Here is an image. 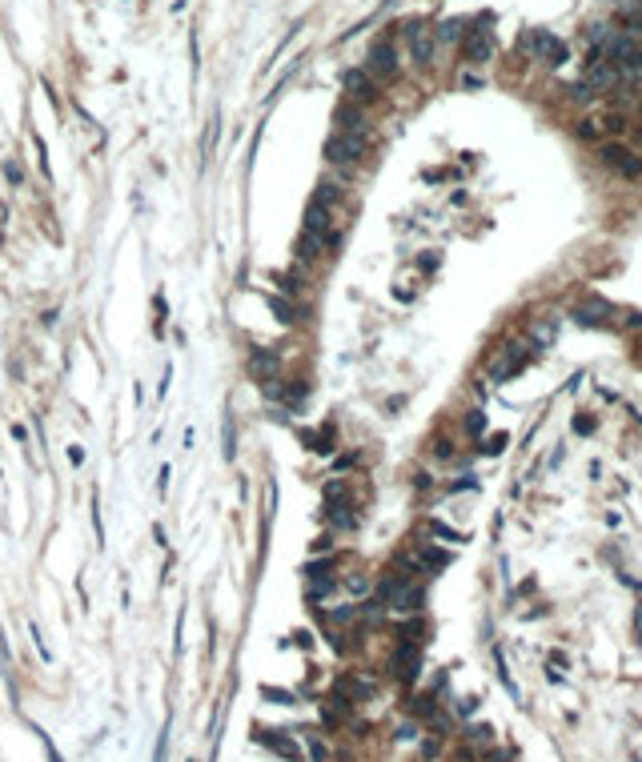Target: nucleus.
<instances>
[{
    "label": "nucleus",
    "mask_w": 642,
    "mask_h": 762,
    "mask_svg": "<svg viewBox=\"0 0 642 762\" xmlns=\"http://www.w3.org/2000/svg\"><path fill=\"white\" fill-rule=\"evenodd\" d=\"M366 157V133H333L325 140V161L329 165H358Z\"/></svg>",
    "instance_id": "obj_1"
},
{
    "label": "nucleus",
    "mask_w": 642,
    "mask_h": 762,
    "mask_svg": "<svg viewBox=\"0 0 642 762\" xmlns=\"http://www.w3.org/2000/svg\"><path fill=\"white\" fill-rule=\"evenodd\" d=\"M522 48L538 52V56H550V65H562V61H566V45H562L558 36H550L546 28H534V32H526V36H522Z\"/></svg>",
    "instance_id": "obj_2"
},
{
    "label": "nucleus",
    "mask_w": 642,
    "mask_h": 762,
    "mask_svg": "<svg viewBox=\"0 0 642 762\" xmlns=\"http://www.w3.org/2000/svg\"><path fill=\"white\" fill-rule=\"evenodd\" d=\"M598 157H602V165H606V169H614V173L630 177V181H634V177H642V161H639V157H630L622 145H602V149H598Z\"/></svg>",
    "instance_id": "obj_3"
},
{
    "label": "nucleus",
    "mask_w": 642,
    "mask_h": 762,
    "mask_svg": "<svg viewBox=\"0 0 642 762\" xmlns=\"http://www.w3.org/2000/svg\"><path fill=\"white\" fill-rule=\"evenodd\" d=\"M619 81V69H614V61H606L602 56V48L590 52V61H586V85L590 89H610Z\"/></svg>",
    "instance_id": "obj_4"
},
{
    "label": "nucleus",
    "mask_w": 642,
    "mask_h": 762,
    "mask_svg": "<svg viewBox=\"0 0 642 762\" xmlns=\"http://www.w3.org/2000/svg\"><path fill=\"white\" fill-rule=\"evenodd\" d=\"M406 36H410V52H413V61L417 65H430V56H434V28L430 24H422V21H413L410 28H406Z\"/></svg>",
    "instance_id": "obj_5"
},
{
    "label": "nucleus",
    "mask_w": 642,
    "mask_h": 762,
    "mask_svg": "<svg viewBox=\"0 0 642 762\" xmlns=\"http://www.w3.org/2000/svg\"><path fill=\"white\" fill-rule=\"evenodd\" d=\"M366 72H369V76H382V81H390L393 72H397V52H393L390 41H377V45L369 48Z\"/></svg>",
    "instance_id": "obj_6"
},
{
    "label": "nucleus",
    "mask_w": 642,
    "mask_h": 762,
    "mask_svg": "<svg viewBox=\"0 0 642 762\" xmlns=\"http://www.w3.org/2000/svg\"><path fill=\"white\" fill-rule=\"evenodd\" d=\"M249 373L257 377V381H269V377H277V366H281V357H277V349H265V346H253L249 349Z\"/></svg>",
    "instance_id": "obj_7"
},
{
    "label": "nucleus",
    "mask_w": 642,
    "mask_h": 762,
    "mask_svg": "<svg viewBox=\"0 0 642 762\" xmlns=\"http://www.w3.org/2000/svg\"><path fill=\"white\" fill-rule=\"evenodd\" d=\"M610 317H614V309L606 305V301H582V305H574V321L578 325H590V329H598V325H610Z\"/></svg>",
    "instance_id": "obj_8"
},
{
    "label": "nucleus",
    "mask_w": 642,
    "mask_h": 762,
    "mask_svg": "<svg viewBox=\"0 0 642 762\" xmlns=\"http://www.w3.org/2000/svg\"><path fill=\"white\" fill-rule=\"evenodd\" d=\"M257 742L261 746H269L273 754H281V759H289V762H301V746L285 730H257Z\"/></svg>",
    "instance_id": "obj_9"
},
{
    "label": "nucleus",
    "mask_w": 642,
    "mask_h": 762,
    "mask_svg": "<svg viewBox=\"0 0 642 762\" xmlns=\"http://www.w3.org/2000/svg\"><path fill=\"white\" fill-rule=\"evenodd\" d=\"M342 85H345V93H349V100L353 105H366V100H373V76L362 69H349L342 76Z\"/></svg>",
    "instance_id": "obj_10"
},
{
    "label": "nucleus",
    "mask_w": 642,
    "mask_h": 762,
    "mask_svg": "<svg viewBox=\"0 0 642 762\" xmlns=\"http://www.w3.org/2000/svg\"><path fill=\"white\" fill-rule=\"evenodd\" d=\"M490 52H494L490 28H474V32L466 36V61H470V65H482V61H490Z\"/></svg>",
    "instance_id": "obj_11"
},
{
    "label": "nucleus",
    "mask_w": 642,
    "mask_h": 762,
    "mask_svg": "<svg viewBox=\"0 0 642 762\" xmlns=\"http://www.w3.org/2000/svg\"><path fill=\"white\" fill-rule=\"evenodd\" d=\"M333 120H338V133H366V116H362V109H358L353 100L338 105Z\"/></svg>",
    "instance_id": "obj_12"
},
{
    "label": "nucleus",
    "mask_w": 642,
    "mask_h": 762,
    "mask_svg": "<svg viewBox=\"0 0 642 762\" xmlns=\"http://www.w3.org/2000/svg\"><path fill=\"white\" fill-rule=\"evenodd\" d=\"M522 366H526V346H510V349H506V357L490 370V377H494V381H506L510 373H518Z\"/></svg>",
    "instance_id": "obj_13"
},
{
    "label": "nucleus",
    "mask_w": 642,
    "mask_h": 762,
    "mask_svg": "<svg viewBox=\"0 0 642 762\" xmlns=\"http://www.w3.org/2000/svg\"><path fill=\"white\" fill-rule=\"evenodd\" d=\"M329 522H333V526H338V530H353V526H358V518H353V506H349V502H338V498H329Z\"/></svg>",
    "instance_id": "obj_14"
},
{
    "label": "nucleus",
    "mask_w": 642,
    "mask_h": 762,
    "mask_svg": "<svg viewBox=\"0 0 642 762\" xmlns=\"http://www.w3.org/2000/svg\"><path fill=\"white\" fill-rule=\"evenodd\" d=\"M269 309H273V317L281 325H293V321H301V309L293 305L289 297H269Z\"/></svg>",
    "instance_id": "obj_15"
},
{
    "label": "nucleus",
    "mask_w": 642,
    "mask_h": 762,
    "mask_svg": "<svg viewBox=\"0 0 642 762\" xmlns=\"http://www.w3.org/2000/svg\"><path fill=\"white\" fill-rule=\"evenodd\" d=\"M462 28H466V21H458V17H450V21H442L434 28V41H442V45H454L462 36Z\"/></svg>",
    "instance_id": "obj_16"
},
{
    "label": "nucleus",
    "mask_w": 642,
    "mask_h": 762,
    "mask_svg": "<svg viewBox=\"0 0 642 762\" xmlns=\"http://www.w3.org/2000/svg\"><path fill=\"white\" fill-rule=\"evenodd\" d=\"M313 201H318V205H325V209H333L338 201H342V189L333 185V181H321L318 193H313Z\"/></svg>",
    "instance_id": "obj_17"
},
{
    "label": "nucleus",
    "mask_w": 642,
    "mask_h": 762,
    "mask_svg": "<svg viewBox=\"0 0 642 762\" xmlns=\"http://www.w3.org/2000/svg\"><path fill=\"white\" fill-rule=\"evenodd\" d=\"M321 253V241L318 237H309V233H301V241H298V261L305 265V261H318Z\"/></svg>",
    "instance_id": "obj_18"
},
{
    "label": "nucleus",
    "mask_w": 642,
    "mask_h": 762,
    "mask_svg": "<svg viewBox=\"0 0 642 762\" xmlns=\"http://www.w3.org/2000/svg\"><path fill=\"white\" fill-rule=\"evenodd\" d=\"M261 698L269 702V706H298V698L289 690H277V686H261Z\"/></svg>",
    "instance_id": "obj_19"
},
{
    "label": "nucleus",
    "mask_w": 642,
    "mask_h": 762,
    "mask_svg": "<svg viewBox=\"0 0 642 762\" xmlns=\"http://www.w3.org/2000/svg\"><path fill=\"white\" fill-rule=\"evenodd\" d=\"M305 750H309V759L313 762H329V746L321 734H305Z\"/></svg>",
    "instance_id": "obj_20"
},
{
    "label": "nucleus",
    "mask_w": 642,
    "mask_h": 762,
    "mask_svg": "<svg viewBox=\"0 0 642 762\" xmlns=\"http://www.w3.org/2000/svg\"><path fill=\"white\" fill-rule=\"evenodd\" d=\"M273 281L281 285V293H298V289H301V277H298V273H277Z\"/></svg>",
    "instance_id": "obj_21"
},
{
    "label": "nucleus",
    "mask_w": 642,
    "mask_h": 762,
    "mask_svg": "<svg viewBox=\"0 0 642 762\" xmlns=\"http://www.w3.org/2000/svg\"><path fill=\"white\" fill-rule=\"evenodd\" d=\"M590 96H594V89H590L586 81H574V85H570V100H582V105H586Z\"/></svg>",
    "instance_id": "obj_22"
},
{
    "label": "nucleus",
    "mask_w": 642,
    "mask_h": 762,
    "mask_svg": "<svg viewBox=\"0 0 642 762\" xmlns=\"http://www.w3.org/2000/svg\"><path fill=\"white\" fill-rule=\"evenodd\" d=\"M345 586H349V594H366V590H369V578H366V574H349V578H345Z\"/></svg>",
    "instance_id": "obj_23"
},
{
    "label": "nucleus",
    "mask_w": 642,
    "mask_h": 762,
    "mask_svg": "<svg viewBox=\"0 0 642 762\" xmlns=\"http://www.w3.org/2000/svg\"><path fill=\"white\" fill-rule=\"evenodd\" d=\"M225 458H229V462L237 458V434H233V417L225 421Z\"/></svg>",
    "instance_id": "obj_24"
},
{
    "label": "nucleus",
    "mask_w": 642,
    "mask_h": 762,
    "mask_svg": "<svg viewBox=\"0 0 642 762\" xmlns=\"http://www.w3.org/2000/svg\"><path fill=\"white\" fill-rule=\"evenodd\" d=\"M466 430H470V434H474V438H478L482 430H486V414H482V410H474V414L466 417Z\"/></svg>",
    "instance_id": "obj_25"
},
{
    "label": "nucleus",
    "mask_w": 642,
    "mask_h": 762,
    "mask_svg": "<svg viewBox=\"0 0 642 762\" xmlns=\"http://www.w3.org/2000/svg\"><path fill=\"white\" fill-rule=\"evenodd\" d=\"M4 177H8V185H17V189H21V181H24L21 165H17V161H4Z\"/></svg>",
    "instance_id": "obj_26"
},
{
    "label": "nucleus",
    "mask_w": 642,
    "mask_h": 762,
    "mask_svg": "<svg viewBox=\"0 0 642 762\" xmlns=\"http://www.w3.org/2000/svg\"><path fill=\"white\" fill-rule=\"evenodd\" d=\"M534 341H538V346H542V341H546V346H550V341H554V325H546V321H538V325H534Z\"/></svg>",
    "instance_id": "obj_27"
},
{
    "label": "nucleus",
    "mask_w": 642,
    "mask_h": 762,
    "mask_svg": "<svg viewBox=\"0 0 642 762\" xmlns=\"http://www.w3.org/2000/svg\"><path fill=\"white\" fill-rule=\"evenodd\" d=\"M329 618H333V622H353V618H358V606H338Z\"/></svg>",
    "instance_id": "obj_28"
},
{
    "label": "nucleus",
    "mask_w": 642,
    "mask_h": 762,
    "mask_svg": "<svg viewBox=\"0 0 642 762\" xmlns=\"http://www.w3.org/2000/svg\"><path fill=\"white\" fill-rule=\"evenodd\" d=\"M598 125H602V120H582V125H578V137H582V140H594V137H598Z\"/></svg>",
    "instance_id": "obj_29"
},
{
    "label": "nucleus",
    "mask_w": 642,
    "mask_h": 762,
    "mask_svg": "<svg viewBox=\"0 0 642 762\" xmlns=\"http://www.w3.org/2000/svg\"><path fill=\"white\" fill-rule=\"evenodd\" d=\"M490 734H494L490 726H474V730H470L466 739H470V742H482V746H486V742H490Z\"/></svg>",
    "instance_id": "obj_30"
},
{
    "label": "nucleus",
    "mask_w": 642,
    "mask_h": 762,
    "mask_svg": "<svg viewBox=\"0 0 642 762\" xmlns=\"http://www.w3.org/2000/svg\"><path fill=\"white\" fill-rule=\"evenodd\" d=\"M434 533L437 538H450V542H462V533H454L450 526H442V522H434Z\"/></svg>",
    "instance_id": "obj_31"
},
{
    "label": "nucleus",
    "mask_w": 642,
    "mask_h": 762,
    "mask_svg": "<svg viewBox=\"0 0 642 762\" xmlns=\"http://www.w3.org/2000/svg\"><path fill=\"white\" fill-rule=\"evenodd\" d=\"M458 710H462V715H474V710H478V698H462Z\"/></svg>",
    "instance_id": "obj_32"
},
{
    "label": "nucleus",
    "mask_w": 642,
    "mask_h": 762,
    "mask_svg": "<svg viewBox=\"0 0 642 762\" xmlns=\"http://www.w3.org/2000/svg\"><path fill=\"white\" fill-rule=\"evenodd\" d=\"M434 454H437V458H450V454H454V445H450V441H437Z\"/></svg>",
    "instance_id": "obj_33"
},
{
    "label": "nucleus",
    "mask_w": 642,
    "mask_h": 762,
    "mask_svg": "<svg viewBox=\"0 0 642 762\" xmlns=\"http://www.w3.org/2000/svg\"><path fill=\"white\" fill-rule=\"evenodd\" d=\"M69 462H72V465L85 462V449H81V445H72V449H69Z\"/></svg>",
    "instance_id": "obj_34"
},
{
    "label": "nucleus",
    "mask_w": 642,
    "mask_h": 762,
    "mask_svg": "<svg viewBox=\"0 0 642 762\" xmlns=\"http://www.w3.org/2000/svg\"><path fill=\"white\" fill-rule=\"evenodd\" d=\"M12 438H17V441H21V445H24V441H28V430H24V425H21V421H17V425H12Z\"/></svg>",
    "instance_id": "obj_35"
},
{
    "label": "nucleus",
    "mask_w": 642,
    "mask_h": 762,
    "mask_svg": "<svg viewBox=\"0 0 642 762\" xmlns=\"http://www.w3.org/2000/svg\"><path fill=\"white\" fill-rule=\"evenodd\" d=\"M293 638H298V646H301V650H309V646H313V638H309L305 630H301V634H293Z\"/></svg>",
    "instance_id": "obj_36"
},
{
    "label": "nucleus",
    "mask_w": 642,
    "mask_h": 762,
    "mask_svg": "<svg viewBox=\"0 0 642 762\" xmlns=\"http://www.w3.org/2000/svg\"><path fill=\"white\" fill-rule=\"evenodd\" d=\"M626 325H630V329H639V325H642V313H630V317H626Z\"/></svg>",
    "instance_id": "obj_37"
}]
</instances>
